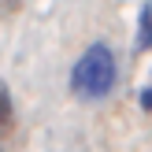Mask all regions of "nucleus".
I'll list each match as a JSON object with an SVG mask.
<instances>
[{
    "instance_id": "obj_4",
    "label": "nucleus",
    "mask_w": 152,
    "mask_h": 152,
    "mask_svg": "<svg viewBox=\"0 0 152 152\" xmlns=\"http://www.w3.org/2000/svg\"><path fill=\"white\" fill-rule=\"evenodd\" d=\"M19 7H22V0H0V15H11Z\"/></svg>"
},
{
    "instance_id": "obj_3",
    "label": "nucleus",
    "mask_w": 152,
    "mask_h": 152,
    "mask_svg": "<svg viewBox=\"0 0 152 152\" xmlns=\"http://www.w3.org/2000/svg\"><path fill=\"white\" fill-rule=\"evenodd\" d=\"M7 126H11V93L0 82V134H7Z\"/></svg>"
},
{
    "instance_id": "obj_2",
    "label": "nucleus",
    "mask_w": 152,
    "mask_h": 152,
    "mask_svg": "<svg viewBox=\"0 0 152 152\" xmlns=\"http://www.w3.org/2000/svg\"><path fill=\"white\" fill-rule=\"evenodd\" d=\"M137 48H152V0L141 7V19H137Z\"/></svg>"
},
{
    "instance_id": "obj_1",
    "label": "nucleus",
    "mask_w": 152,
    "mask_h": 152,
    "mask_svg": "<svg viewBox=\"0 0 152 152\" xmlns=\"http://www.w3.org/2000/svg\"><path fill=\"white\" fill-rule=\"evenodd\" d=\"M115 56H111L108 45H89L86 52H82V59L74 63L71 71V89L82 96V100H100V96H108L111 89H115Z\"/></svg>"
},
{
    "instance_id": "obj_5",
    "label": "nucleus",
    "mask_w": 152,
    "mask_h": 152,
    "mask_svg": "<svg viewBox=\"0 0 152 152\" xmlns=\"http://www.w3.org/2000/svg\"><path fill=\"white\" fill-rule=\"evenodd\" d=\"M137 100H141V108H145V111H152V89H141Z\"/></svg>"
}]
</instances>
